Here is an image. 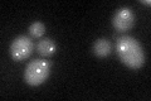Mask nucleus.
<instances>
[{"mask_svg": "<svg viewBox=\"0 0 151 101\" xmlns=\"http://www.w3.org/2000/svg\"><path fill=\"white\" fill-rule=\"evenodd\" d=\"M93 54L98 57V58H106L107 56H110L111 51H112V46L111 42L106 39V38H98L96 42L93 43Z\"/></svg>", "mask_w": 151, "mask_h": 101, "instance_id": "6", "label": "nucleus"}, {"mask_svg": "<svg viewBox=\"0 0 151 101\" xmlns=\"http://www.w3.org/2000/svg\"><path fill=\"white\" fill-rule=\"evenodd\" d=\"M49 73H50V62L43 58H38L30 61L27 65L23 77H24L27 85L35 87V86L44 84L48 80Z\"/></svg>", "mask_w": 151, "mask_h": 101, "instance_id": "2", "label": "nucleus"}, {"mask_svg": "<svg viewBox=\"0 0 151 101\" xmlns=\"http://www.w3.org/2000/svg\"><path fill=\"white\" fill-rule=\"evenodd\" d=\"M141 3L145 4V5H150V4H151L150 0H141Z\"/></svg>", "mask_w": 151, "mask_h": 101, "instance_id": "8", "label": "nucleus"}, {"mask_svg": "<svg viewBox=\"0 0 151 101\" xmlns=\"http://www.w3.org/2000/svg\"><path fill=\"white\" fill-rule=\"evenodd\" d=\"M45 24L42 22H34L29 25V34L32 38H35V39H42L45 34Z\"/></svg>", "mask_w": 151, "mask_h": 101, "instance_id": "7", "label": "nucleus"}, {"mask_svg": "<svg viewBox=\"0 0 151 101\" xmlns=\"http://www.w3.org/2000/svg\"><path fill=\"white\" fill-rule=\"evenodd\" d=\"M35 48H37V52L42 57H50L57 52V44L54 43V41L50 39V38H47V37L39 39Z\"/></svg>", "mask_w": 151, "mask_h": 101, "instance_id": "5", "label": "nucleus"}, {"mask_svg": "<svg viewBox=\"0 0 151 101\" xmlns=\"http://www.w3.org/2000/svg\"><path fill=\"white\" fill-rule=\"evenodd\" d=\"M136 22V17L134 12L129 7H122L117 9L112 17V25L117 32L125 33L132 29Z\"/></svg>", "mask_w": 151, "mask_h": 101, "instance_id": "4", "label": "nucleus"}, {"mask_svg": "<svg viewBox=\"0 0 151 101\" xmlns=\"http://www.w3.org/2000/svg\"><path fill=\"white\" fill-rule=\"evenodd\" d=\"M34 42L28 36H18L14 38L10 44V56L15 62H22L28 60L34 52Z\"/></svg>", "mask_w": 151, "mask_h": 101, "instance_id": "3", "label": "nucleus"}, {"mask_svg": "<svg viewBox=\"0 0 151 101\" xmlns=\"http://www.w3.org/2000/svg\"><path fill=\"white\" fill-rule=\"evenodd\" d=\"M120 61L131 70H140L145 65V52L141 43L131 36H122L116 42Z\"/></svg>", "mask_w": 151, "mask_h": 101, "instance_id": "1", "label": "nucleus"}]
</instances>
